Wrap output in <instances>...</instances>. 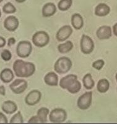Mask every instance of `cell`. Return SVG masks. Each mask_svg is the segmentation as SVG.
Returning a JSON list of instances; mask_svg holds the SVG:
<instances>
[{"mask_svg": "<svg viewBox=\"0 0 117 124\" xmlns=\"http://www.w3.org/2000/svg\"><path fill=\"white\" fill-rule=\"evenodd\" d=\"M8 120L7 119L6 116L3 113L0 112V123H8Z\"/></svg>", "mask_w": 117, "mask_h": 124, "instance_id": "obj_29", "label": "cell"}, {"mask_svg": "<svg viewBox=\"0 0 117 124\" xmlns=\"http://www.w3.org/2000/svg\"><path fill=\"white\" fill-rule=\"evenodd\" d=\"M71 24L76 30H80L84 26V19L79 13H75L71 17Z\"/></svg>", "mask_w": 117, "mask_h": 124, "instance_id": "obj_18", "label": "cell"}, {"mask_svg": "<svg viewBox=\"0 0 117 124\" xmlns=\"http://www.w3.org/2000/svg\"><path fill=\"white\" fill-rule=\"evenodd\" d=\"M1 16V9H0V17Z\"/></svg>", "mask_w": 117, "mask_h": 124, "instance_id": "obj_37", "label": "cell"}, {"mask_svg": "<svg viewBox=\"0 0 117 124\" xmlns=\"http://www.w3.org/2000/svg\"><path fill=\"white\" fill-rule=\"evenodd\" d=\"M49 114V109L46 108H41L37 110V116L40 123H46L47 122V117Z\"/></svg>", "mask_w": 117, "mask_h": 124, "instance_id": "obj_23", "label": "cell"}, {"mask_svg": "<svg viewBox=\"0 0 117 124\" xmlns=\"http://www.w3.org/2000/svg\"><path fill=\"white\" fill-rule=\"evenodd\" d=\"M112 31H113L114 35L117 37V23H116L113 26V30H112Z\"/></svg>", "mask_w": 117, "mask_h": 124, "instance_id": "obj_34", "label": "cell"}, {"mask_svg": "<svg viewBox=\"0 0 117 124\" xmlns=\"http://www.w3.org/2000/svg\"><path fill=\"white\" fill-rule=\"evenodd\" d=\"M105 65V61L103 59H98V60L95 61L92 63V67L96 70H100L102 69L103 67Z\"/></svg>", "mask_w": 117, "mask_h": 124, "instance_id": "obj_28", "label": "cell"}, {"mask_svg": "<svg viewBox=\"0 0 117 124\" xmlns=\"http://www.w3.org/2000/svg\"><path fill=\"white\" fill-rule=\"evenodd\" d=\"M28 123H40L38 117H37V116H32V117L30 118V119L28 121Z\"/></svg>", "mask_w": 117, "mask_h": 124, "instance_id": "obj_30", "label": "cell"}, {"mask_svg": "<svg viewBox=\"0 0 117 124\" xmlns=\"http://www.w3.org/2000/svg\"><path fill=\"white\" fill-rule=\"evenodd\" d=\"M19 25V21L16 17L10 16L6 17L4 21V27L9 31H14Z\"/></svg>", "mask_w": 117, "mask_h": 124, "instance_id": "obj_12", "label": "cell"}, {"mask_svg": "<svg viewBox=\"0 0 117 124\" xmlns=\"http://www.w3.org/2000/svg\"><path fill=\"white\" fill-rule=\"evenodd\" d=\"M115 78H116V80H117V73L116 74V75H115Z\"/></svg>", "mask_w": 117, "mask_h": 124, "instance_id": "obj_36", "label": "cell"}, {"mask_svg": "<svg viewBox=\"0 0 117 124\" xmlns=\"http://www.w3.org/2000/svg\"><path fill=\"white\" fill-rule=\"evenodd\" d=\"M0 94L2 96H5L6 94V89L3 85L0 86Z\"/></svg>", "mask_w": 117, "mask_h": 124, "instance_id": "obj_33", "label": "cell"}, {"mask_svg": "<svg viewBox=\"0 0 117 124\" xmlns=\"http://www.w3.org/2000/svg\"><path fill=\"white\" fill-rule=\"evenodd\" d=\"M42 93L37 90H33L30 91L25 98V102L27 105L33 106L36 105L40 101Z\"/></svg>", "mask_w": 117, "mask_h": 124, "instance_id": "obj_10", "label": "cell"}, {"mask_svg": "<svg viewBox=\"0 0 117 124\" xmlns=\"http://www.w3.org/2000/svg\"><path fill=\"white\" fill-rule=\"evenodd\" d=\"M16 43V39L14 37H11L8 39V46H11L12 45H14Z\"/></svg>", "mask_w": 117, "mask_h": 124, "instance_id": "obj_31", "label": "cell"}, {"mask_svg": "<svg viewBox=\"0 0 117 124\" xmlns=\"http://www.w3.org/2000/svg\"><path fill=\"white\" fill-rule=\"evenodd\" d=\"M26 1V0H15V1H16L18 3H22Z\"/></svg>", "mask_w": 117, "mask_h": 124, "instance_id": "obj_35", "label": "cell"}, {"mask_svg": "<svg viewBox=\"0 0 117 124\" xmlns=\"http://www.w3.org/2000/svg\"><path fill=\"white\" fill-rule=\"evenodd\" d=\"M10 123H23L24 119L22 116V114L20 111H18L16 114L14 115L11 117V120L9 121Z\"/></svg>", "mask_w": 117, "mask_h": 124, "instance_id": "obj_26", "label": "cell"}, {"mask_svg": "<svg viewBox=\"0 0 117 124\" xmlns=\"http://www.w3.org/2000/svg\"><path fill=\"white\" fill-rule=\"evenodd\" d=\"M14 78V73L10 69H4L0 73V80L4 83H10L13 80Z\"/></svg>", "mask_w": 117, "mask_h": 124, "instance_id": "obj_19", "label": "cell"}, {"mask_svg": "<svg viewBox=\"0 0 117 124\" xmlns=\"http://www.w3.org/2000/svg\"><path fill=\"white\" fill-rule=\"evenodd\" d=\"M110 88V82L106 78H102L99 80L97 85V91L100 93H105Z\"/></svg>", "mask_w": 117, "mask_h": 124, "instance_id": "obj_20", "label": "cell"}, {"mask_svg": "<svg viewBox=\"0 0 117 124\" xmlns=\"http://www.w3.org/2000/svg\"><path fill=\"white\" fill-rule=\"evenodd\" d=\"M1 57L2 59L4 60V61H10L11 59L12 54H11L10 51L8 50V49H4L1 52Z\"/></svg>", "mask_w": 117, "mask_h": 124, "instance_id": "obj_27", "label": "cell"}, {"mask_svg": "<svg viewBox=\"0 0 117 124\" xmlns=\"http://www.w3.org/2000/svg\"><path fill=\"white\" fill-rule=\"evenodd\" d=\"M6 44V39L3 37L0 36V48H3Z\"/></svg>", "mask_w": 117, "mask_h": 124, "instance_id": "obj_32", "label": "cell"}, {"mask_svg": "<svg viewBox=\"0 0 117 124\" xmlns=\"http://www.w3.org/2000/svg\"><path fill=\"white\" fill-rule=\"evenodd\" d=\"M27 81L24 79H16L9 85L11 91L16 94L23 93L27 88Z\"/></svg>", "mask_w": 117, "mask_h": 124, "instance_id": "obj_9", "label": "cell"}, {"mask_svg": "<svg viewBox=\"0 0 117 124\" xmlns=\"http://www.w3.org/2000/svg\"><path fill=\"white\" fill-rule=\"evenodd\" d=\"M110 12V8L108 5L105 3H99L98 5L95 7V15L98 17H105L108 15Z\"/></svg>", "mask_w": 117, "mask_h": 124, "instance_id": "obj_15", "label": "cell"}, {"mask_svg": "<svg viewBox=\"0 0 117 124\" xmlns=\"http://www.w3.org/2000/svg\"><path fill=\"white\" fill-rule=\"evenodd\" d=\"M32 51V45L29 41H20L16 47V53L21 58H26L30 55Z\"/></svg>", "mask_w": 117, "mask_h": 124, "instance_id": "obj_5", "label": "cell"}, {"mask_svg": "<svg viewBox=\"0 0 117 124\" xmlns=\"http://www.w3.org/2000/svg\"><path fill=\"white\" fill-rule=\"evenodd\" d=\"M82 83L85 88L87 90H91L95 86V82L93 80L90 74H87L84 76L82 78Z\"/></svg>", "mask_w": 117, "mask_h": 124, "instance_id": "obj_22", "label": "cell"}, {"mask_svg": "<svg viewBox=\"0 0 117 124\" xmlns=\"http://www.w3.org/2000/svg\"><path fill=\"white\" fill-rule=\"evenodd\" d=\"M112 28L110 26L103 25L97 29L96 35L98 39L100 40H108L112 37Z\"/></svg>", "mask_w": 117, "mask_h": 124, "instance_id": "obj_13", "label": "cell"}, {"mask_svg": "<svg viewBox=\"0 0 117 124\" xmlns=\"http://www.w3.org/2000/svg\"><path fill=\"white\" fill-rule=\"evenodd\" d=\"M56 6L53 3H47L43 6L42 14L44 17H50L53 16L56 12Z\"/></svg>", "mask_w": 117, "mask_h": 124, "instance_id": "obj_14", "label": "cell"}, {"mask_svg": "<svg viewBox=\"0 0 117 124\" xmlns=\"http://www.w3.org/2000/svg\"><path fill=\"white\" fill-rule=\"evenodd\" d=\"M50 38L47 32L45 31H38L34 33L32 38V41L36 47L43 48L49 43Z\"/></svg>", "mask_w": 117, "mask_h": 124, "instance_id": "obj_4", "label": "cell"}, {"mask_svg": "<svg viewBox=\"0 0 117 124\" xmlns=\"http://www.w3.org/2000/svg\"></svg>", "mask_w": 117, "mask_h": 124, "instance_id": "obj_39", "label": "cell"}, {"mask_svg": "<svg viewBox=\"0 0 117 124\" xmlns=\"http://www.w3.org/2000/svg\"><path fill=\"white\" fill-rule=\"evenodd\" d=\"M81 51L84 54H89L92 53L95 48L93 40L89 36L82 35L80 42Z\"/></svg>", "mask_w": 117, "mask_h": 124, "instance_id": "obj_6", "label": "cell"}, {"mask_svg": "<svg viewBox=\"0 0 117 124\" xmlns=\"http://www.w3.org/2000/svg\"><path fill=\"white\" fill-rule=\"evenodd\" d=\"M66 112L61 108L53 109L49 115V120L52 123H63L66 121Z\"/></svg>", "mask_w": 117, "mask_h": 124, "instance_id": "obj_7", "label": "cell"}, {"mask_svg": "<svg viewBox=\"0 0 117 124\" xmlns=\"http://www.w3.org/2000/svg\"><path fill=\"white\" fill-rule=\"evenodd\" d=\"M44 82L50 86H57L59 82L58 76L54 72H50L44 77Z\"/></svg>", "mask_w": 117, "mask_h": 124, "instance_id": "obj_16", "label": "cell"}, {"mask_svg": "<svg viewBox=\"0 0 117 124\" xmlns=\"http://www.w3.org/2000/svg\"><path fill=\"white\" fill-rule=\"evenodd\" d=\"M72 66L71 60L68 57H61L58 59L54 65V70L59 74H64L71 70Z\"/></svg>", "mask_w": 117, "mask_h": 124, "instance_id": "obj_3", "label": "cell"}, {"mask_svg": "<svg viewBox=\"0 0 117 124\" xmlns=\"http://www.w3.org/2000/svg\"><path fill=\"white\" fill-rule=\"evenodd\" d=\"M72 0H60L58 3V8L61 11H66L71 8Z\"/></svg>", "mask_w": 117, "mask_h": 124, "instance_id": "obj_24", "label": "cell"}, {"mask_svg": "<svg viewBox=\"0 0 117 124\" xmlns=\"http://www.w3.org/2000/svg\"><path fill=\"white\" fill-rule=\"evenodd\" d=\"M3 11L5 14H13L16 12V8L12 3L8 2L3 6Z\"/></svg>", "mask_w": 117, "mask_h": 124, "instance_id": "obj_25", "label": "cell"}, {"mask_svg": "<svg viewBox=\"0 0 117 124\" xmlns=\"http://www.w3.org/2000/svg\"><path fill=\"white\" fill-rule=\"evenodd\" d=\"M73 32L72 27L69 25L61 27L56 32V40L60 42H63L70 38Z\"/></svg>", "mask_w": 117, "mask_h": 124, "instance_id": "obj_11", "label": "cell"}, {"mask_svg": "<svg viewBox=\"0 0 117 124\" xmlns=\"http://www.w3.org/2000/svg\"><path fill=\"white\" fill-rule=\"evenodd\" d=\"M3 1V0H0V3H1V2Z\"/></svg>", "mask_w": 117, "mask_h": 124, "instance_id": "obj_38", "label": "cell"}, {"mask_svg": "<svg viewBox=\"0 0 117 124\" xmlns=\"http://www.w3.org/2000/svg\"><path fill=\"white\" fill-rule=\"evenodd\" d=\"M92 101V92L87 91L82 94L78 98L77 105L81 110H87L90 108Z\"/></svg>", "mask_w": 117, "mask_h": 124, "instance_id": "obj_8", "label": "cell"}, {"mask_svg": "<svg viewBox=\"0 0 117 124\" xmlns=\"http://www.w3.org/2000/svg\"><path fill=\"white\" fill-rule=\"evenodd\" d=\"M60 86L68 90L71 94H76L81 90V83L78 80V76L74 74H69L60 80Z\"/></svg>", "mask_w": 117, "mask_h": 124, "instance_id": "obj_2", "label": "cell"}, {"mask_svg": "<svg viewBox=\"0 0 117 124\" xmlns=\"http://www.w3.org/2000/svg\"><path fill=\"white\" fill-rule=\"evenodd\" d=\"M1 109L7 114H12L18 110V106L12 101H6L1 106Z\"/></svg>", "mask_w": 117, "mask_h": 124, "instance_id": "obj_17", "label": "cell"}, {"mask_svg": "<svg viewBox=\"0 0 117 124\" xmlns=\"http://www.w3.org/2000/svg\"><path fill=\"white\" fill-rule=\"evenodd\" d=\"M13 70L16 76L20 78H28L33 75L36 72L35 64L30 62L17 59L13 64Z\"/></svg>", "mask_w": 117, "mask_h": 124, "instance_id": "obj_1", "label": "cell"}, {"mask_svg": "<svg viewBox=\"0 0 117 124\" xmlns=\"http://www.w3.org/2000/svg\"><path fill=\"white\" fill-rule=\"evenodd\" d=\"M74 45L72 41H67L58 46V50L61 54H66L72 49Z\"/></svg>", "mask_w": 117, "mask_h": 124, "instance_id": "obj_21", "label": "cell"}]
</instances>
